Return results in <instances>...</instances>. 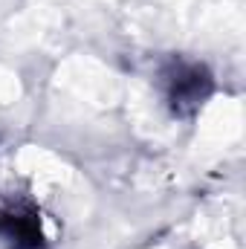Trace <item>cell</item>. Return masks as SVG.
<instances>
[{
    "label": "cell",
    "instance_id": "6da1fadb",
    "mask_svg": "<svg viewBox=\"0 0 246 249\" xmlns=\"http://www.w3.org/2000/svg\"><path fill=\"white\" fill-rule=\"evenodd\" d=\"M165 96L174 107V113H194L211 93V75L200 64L174 61L165 72Z\"/></svg>",
    "mask_w": 246,
    "mask_h": 249
},
{
    "label": "cell",
    "instance_id": "7a4b0ae2",
    "mask_svg": "<svg viewBox=\"0 0 246 249\" xmlns=\"http://www.w3.org/2000/svg\"><path fill=\"white\" fill-rule=\"evenodd\" d=\"M0 235L12 238V244L20 249H38L44 244L41 220L29 209H3L0 212Z\"/></svg>",
    "mask_w": 246,
    "mask_h": 249
}]
</instances>
